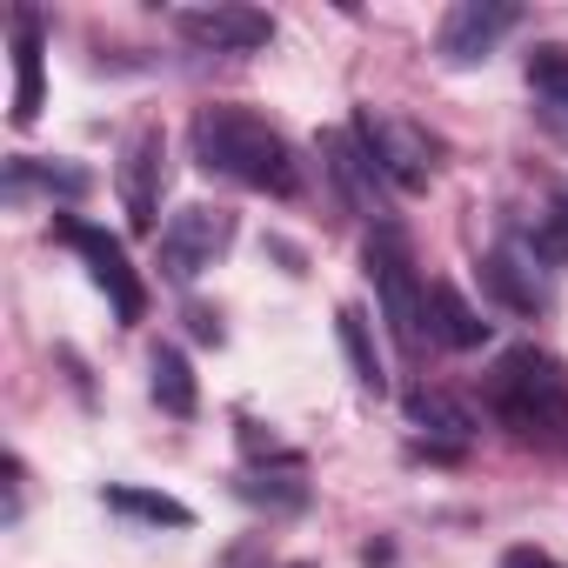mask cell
Wrapping results in <instances>:
<instances>
[{
	"label": "cell",
	"mask_w": 568,
	"mask_h": 568,
	"mask_svg": "<svg viewBox=\"0 0 568 568\" xmlns=\"http://www.w3.org/2000/svg\"><path fill=\"white\" fill-rule=\"evenodd\" d=\"M187 148H194V161L207 174H221L234 187H254V194H274V201L302 194L295 148L281 141L261 114H247V108H201L194 128H187Z\"/></svg>",
	"instance_id": "6da1fadb"
},
{
	"label": "cell",
	"mask_w": 568,
	"mask_h": 568,
	"mask_svg": "<svg viewBox=\"0 0 568 568\" xmlns=\"http://www.w3.org/2000/svg\"><path fill=\"white\" fill-rule=\"evenodd\" d=\"M488 415L521 442H561L568 435V368L541 355L535 342L508 348L488 368Z\"/></svg>",
	"instance_id": "7a4b0ae2"
},
{
	"label": "cell",
	"mask_w": 568,
	"mask_h": 568,
	"mask_svg": "<svg viewBox=\"0 0 568 568\" xmlns=\"http://www.w3.org/2000/svg\"><path fill=\"white\" fill-rule=\"evenodd\" d=\"M362 267H368V281H375V302H382V322H388L395 348H402V355H422L428 295H422V274H415L408 234H402V227H382V234H368V247H362Z\"/></svg>",
	"instance_id": "3957f363"
},
{
	"label": "cell",
	"mask_w": 568,
	"mask_h": 568,
	"mask_svg": "<svg viewBox=\"0 0 568 568\" xmlns=\"http://www.w3.org/2000/svg\"><path fill=\"white\" fill-rule=\"evenodd\" d=\"M355 141L368 148V161L382 168V181L395 194H422L435 181V141L408 114H395V108H355Z\"/></svg>",
	"instance_id": "277c9868"
},
{
	"label": "cell",
	"mask_w": 568,
	"mask_h": 568,
	"mask_svg": "<svg viewBox=\"0 0 568 568\" xmlns=\"http://www.w3.org/2000/svg\"><path fill=\"white\" fill-rule=\"evenodd\" d=\"M227 247H234V214L214 207V201H187V207L168 214V227L154 241V261H161V274L174 281V288H187V281L207 274Z\"/></svg>",
	"instance_id": "5b68a950"
},
{
	"label": "cell",
	"mask_w": 568,
	"mask_h": 568,
	"mask_svg": "<svg viewBox=\"0 0 568 568\" xmlns=\"http://www.w3.org/2000/svg\"><path fill=\"white\" fill-rule=\"evenodd\" d=\"M481 288L508 308V315H548L555 302V274H548V254L535 247V234H508L481 254Z\"/></svg>",
	"instance_id": "8992f818"
},
{
	"label": "cell",
	"mask_w": 568,
	"mask_h": 568,
	"mask_svg": "<svg viewBox=\"0 0 568 568\" xmlns=\"http://www.w3.org/2000/svg\"><path fill=\"white\" fill-rule=\"evenodd\" d=\"M322 161H328V181L342 187L348 214H362L375 234H382V227H402V221H395V187L382 181V168H375L368 148L355 141V128H328V134H322Z\"/></svg>",
	"instance_id": "52a82bcc"
},
{
	"label": "cell",
	"mask_w": 568,
	"mask_h": 568,
	"mask_svg": "<svg viewBox=\"0 0 568 568\" xmlns=\"http://www.w3.org/2000/svg\"><path fill=\"white\" fill-rule=\"evenodd\" d=\"M81 261H88V274H94V288L114 302V315L134 328L141 315H148V288H141V274H134V261H128V247L108 234V227H88V221H61L54 227Z\"/></svg>",
	"instance_id": "ba28073f"
},
{
	"label": "cell",
	"mask_w": 568,
	"mask_h": 568,
	"mask_svg": "<svg viewBox=\"0 0 568 568\" xmlns=\"http://www.w3.org/2000/svg\"><path fill=\"white\" fill-rule=\"evenodd\" d=\"M521 21V8H508V0H455V8L442 14L435 28V54L442 68H475L495 54V41Z\"/></svg>",
	"instance_id": "9c48e42d"
},
{
	"label": "cell",
	"mask_w": 568,
	"mask_h": 568,
	"mask_svg": "<svg viewBox=\"0 0 568 568\" xmlns=\"http://www.w3.org/2000/svg\"><path fill=\"white\" fill-rule=\"evenodd\" d=\"M174 28L207 54H254L274 41V14H261V8H181Z\"/></svg>",
	"instance_id": "30bf717a"
},
{
	"label": "cell",
	"mask_w": 568,
	"mask_h": 568,
	"mask_svg": "<svg viewBox=\"0 0 568 568\" xmlns=\"http://www.w3.org/2000/svg\"><path fill=\"white\" fill-rule=\"evenodd\" d=\"M121 201H128V221L141 234H154V214H161V128H141L121 154Z\"/></svg>",
	"instance_id": "8fae6325"
},
{
	"label": "cell",
	"mask_w": 568,
	"mask_h": 568,
	"mask_svg": "<svg viewBox=\"0 0 568 568\" xmlns=\"http://www.w3.org/2000/svg\"><path fill=\"white\" fill-rule=\"evenodd\" d=\"M408 422L422 428V448L442 455V462L475 442V415H468L455 395H442V388H408Z\"/></svg>",
	"instance_id": "7c38bea8"
},
{
	"label": "cell",
	"mask_w": 568,
	"mask_h": 568,
	"mask_svg": "<svg viewBox=\"0 0 568 568\" xmlns=\"http://www.w3.org/2000/svg\"><path fill=\"white\" fill-rule=\"evenodd\" d=\"M14 128L41 121V14L14 8Z\"/></svg>",
	"instance_id": "4fadbf2b"
},
{
	"label": "cell",
	"mask_w": 568,
	"mask_h": 568,
	"mask_svg": "<svg viewBox=\"0 0 568 568\" xmlns=\"http://www.w3.org/2000/svg\"><path fill=\"white\" fill-rule=\"evenodd\" d=\"M335 335H342V355H348L355 388H362V395H388V368H382V348H375V322H368V308L342 302V308H335Z\"/></svg>",
	"instance_id": "5bb4252c"
},
{
	"label": "cell",
	"mask_w": 568,
	"mask_h": 568,
	"mask_svg": "<svg viewBox=\"0 0 568 568\" xmlns=\"http://www.w3.org/2000/svg\"><path fill=\"white\" fill-rule=\"evenodd\" d=\"M528 94H535L541 128L568 141V48L561 41H548V48L528 54Z\"/></svg>",
	"instance_id": "9a60e30c"
},
{
	"label": "cell",
	"mask_w": 568,
	"mask_h": 568,
	"mask_svg": "<svg viewBox=\"0 0 568 568\" xmlns=\"http://www.w3.org/2000/svg\"><path fill=\"white\" fill-rule=\"evenodd\" d=\"M234 495L254 501V508H274V515H295V508L308 501V468H302V455L281 462V468H241Z\"/></svg>",
	"instance_id": "2e32d148"
},
{
	"label": "cell",
	"mask_w": 568,
	"mask_h": 568,
	"mask_svg": "<svg viewBox=\"0 0 568 568\" xmlns=\"http://www.w3.org/2000/svg\"><path fill=\"white\" fill-rule=\"evenodd\" d=\"M428 335H435L442 348L468 355V348H481V342H488V322H481V315L462 302V288L435 281V288H428Z\"/></svg>",
	"instance_id": "e0dca14e"
},
{
	"label": "cell",
	"mask_w": 568,
	"mask_h": 568,
	"mask_svg": "<svg viewBox=\"0 0 568 568\" xmlns=\"http://www.w3.org/2000/svg\"><path fill=\"white\" fill-rule=\"evenodd\" d=\"M148 388H154V408H161V415H174V422H187V415L201 408L194 368H187V355H181V348H168V342L148 355Z\"/></svg>",
	"instance_id": "ac0fdd59"
},
{
	"label": "cell",
	"mask_w": 568,
	"mask_h": 568,
	"mask_svg": "<svg viewBox=\"0 0 568 568\" xmlns=\"http://www.w3.org/2000/svg\"><path fill=\"white\" fill-rule=\"evenodd\" d=\"M101 501H108L114 515H128V521L194 528V508H187V501H174V495H154V488H128V481H114V488H101Z\"/></svg>",
	"instance_id": "d6986e66"
},
{
	"label": "cell",
	"mask_w": 568,
	"mask_h": 568,
	"mask_svg": "<svg viewBox=\"0 0 568 568\" xmlns=\"http://www.w3.org/2000/svg\"><path fill=\"white\" fill-rule=\"evenodd\" d=\"M28 187H48V194H68V201H81L94 181H88V168H41L34 154H14V161H8V201H21Z\"/></svg>",
	"instance_id": "ffe728a7"
},
{
	"label": "cell",
	"mask_w": 568,
	"mask_h": 568,
	"mask_svg": "<svg viewBox=\"0 0 568 568\" xmlns=\"http://www.w3.org/2000/svg\"><path fill=\"white\" fill-rule=\"evenodd\" d=\"M535 247H541L548 261H568V187L555 194V207H548V221L535 227Z\"/></svg>",
	"instance_id": "44dd1931"
},
{
	"label": "cell",
	"mask_w": 568,
	"mask_h": 568,
	"mask_svg": "<svg viewBox=\"0 0 568 568\" xmlns=\"http://www.w3.org/2000/svg\"><path fill=\"white\" fill-rule=\"evenodd\" d=\"M501 568H561L555 555H541V548H508L501 555Z\"/></svg>",
	"instance_id": "7402d4cb"
},
{
	"label": "cell",
	"mask_w": 568,
	"mask_h": 568,
	"mask_svg": "<svg viewBox=\"0 0 568 568\" xmlns=\"http://www.w3.org/2000/svg\"><path fill=\"white\" fill-rule=\"evenodd\" d=\"M187 322H194V335H201V342H221V315H207V308H187Z\"/></svg>",
	"instance_id": "603a6c76"
},
{
	"label": "cell",
	"mask_w": 568,
	"mask_h": 568,
	"mask_svg": "<svg viewBox=\"0 0 568 568\" xmlns=\"http://www.w3.org/2000/svg\"><path fill=\"white\" fill-rule=\"evenodd\" d=\"M21 481H28L21 462H8V521H21Z\"/></svg>",
	"instance_id": "cb8c5ba5"
},
{
	"label": "cell",
	"mask_w": 568,
	"mask_h": 568,
	"mask_svg": "<svg viewBox=\"0 0 568 568\" xmlns=\"http://www.w3.org/2000/svg\"><path fill=\"white\" fill-rule=\"evenodd\" d=\"M288 568H308V561H288Z\"/></svg>",
	"instance_id": "d4e9b609"
}]
</instances>
